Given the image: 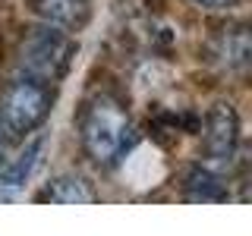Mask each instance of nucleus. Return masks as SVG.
<instances>
[{
	"instance_id": "4",
	"label": "nucleus",
	"mask_w": 252,
	"mask_h": 236,
	"mask_svg": "<svg viewBox=\"0 0 252 236\" xmlns=\"http://www.w3.org/2000/svg\"><path fill=\"white\" fill-rule=\"evenodd\" d=\"M205 154L215 164L233 161L236 145H240V117L230 104H215L211 114L205 117V132H202Z\"/></svg>"
},
{
	"instance_id": "8",
	"label": "nucleus",
	"mask_w": 252,
	"mask_h": 236,
	"mask_svg": "<svg viewBox=\"0 0 252 236\" xmlns=\"http://www.w3.org/2000/svg\"><path fill=\"white\" fill-rule=\"evenodd\" d=\"M41 151H44V139H35V142L26 148V151H19L3 170H0V186H6V189L22 186V183L32 177V173H35L38 161H41Z\"/></svg>"
},
{
	"instance_id": "3",
	"label": "nucleus",
	"mask_w": 252,
	"mask_h": 236,
	"mask_svg": "<svg viewBox=\"0 0 252 236\" xmlns=\"http://www.w3.org/2000/svg\"><path fill=\"white\" fill-rule=\"evenodd\" d=\"M54 88L38 79H16L6 85L3 98H0V126L10 136H26V132L38 129L54 107Z\"/></svg>"
},
{
	"instance_id": "6",
	"label": "nucleus",
	"mask_w": 252,
	"mask_h": 236,
	"mask_svg": "<svg viewBox=\"0 0 252 236\" xmlns=\"http://www.w3.org/2000/svg\"><path fill=\"white\" fill-rule=\"evenodd\" d=\"M92 0H32L35 13L57 29H82L92 13Z\"/></svg>"
},
{
	"instance_id": "9",
	"label": "nucleus",
	"mask_w": 252,
	"mask_h": 236,
	"mask_svg": "<svg viewBox=\"0 0 252 236\" xmlns=\"http://www.w3.org/2000/svg\"><path fill=\"white\" fill-rule=\"evenodd\" d=\"M183 189H186V199H192V202H220L224 199V186H220V179L208 167L189 170Z\"/></svg>"
},
{
	"instance_id": "5",
	"label": "nucleus",
	"mask_w": 252,
	"mask_h": 236,
	"mask_svg": "<svg viewBox=\"0 0 252 236\" xmlns=\"http://www.w3.org/2000/svg\"><path fill=\"white\" fill-rule=\"evenodd\" d=\"M38 202H51V205H92L98 202V192L92 189V183L79 173H63V177L51 179L44 186V192H38Z\"/></svg>"
},
{
	"instance_id": "2",
	"label": "nucleus",
	"mask_w": 252,
	"mask_h": 236,
	"mask_svg": "<svg viewBox=\"0 0 252 236\" xmlns=\"http://www.w3.org/2000/svg\"><path fill=\"white\" fill-rule=\"evenodd\" d=\"M76 57V41L57 26H41L32 29L19 44L16 63L19 73L26 79H38V82H57L66 76L69 63Z\"/></svg>"
},
{
	"instance_id": "7",
	"label": "nucleus",
	"mask_w": 252,
	"mask_h": 236,
	"mask_svg": "<svg viewBox=\"0 0 252 236\" xmlns=\"http://www.w3.org/2000/svg\"><path fill=\"white\" fill-rule=\"evenodd\" d=\"M215 57L227 69H246L249 66V31L243 22L220 31V38L215 44Z\"/></svg>"
},
{
	"instance_id": "10",
	"label": "nucleus",
	"mask_w": 252,
	"mask_h": 236,
	"mask_svg": "<svg viewBox=\"0 0 252 236\" xmlns=\"http://www.w3.org/2000/svg\"><path fill=\"white\" fill-rule=\"evenodd\" d=\"M192 3L205 6V10H230V6H236V0H192Z\"/></svg>"
},
{
	"instance_id": "1",
	"label": "nucleus",
	"mask_w": 252,
	"mask_h": 236,
	"mask_svg": "<svg viewBox=\"0 0 252 236\" xmlns=\"http://www.w3.org/2000/svg\"><path fill=\"white\" fill-rule=\"evenodd\" d=\"M79 139L85 154L101 167H114L129 151L136 132H132L129 110L114 91H98L85 101L79 114Z\"/></svg>"
}]
</instances>
